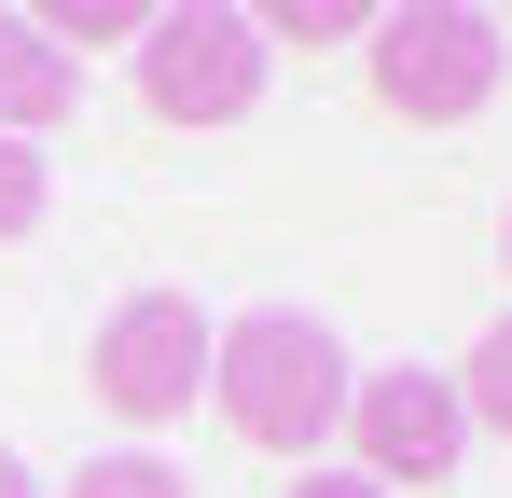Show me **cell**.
Wrapping results in <instances>:
<instances>
[{"label": "cell", "mask_w": 512, "mask_h": 498, "mask_svg": "<svg viewBox=\"0 0 512 498\" xmlns=\"http://www.w3.org/2000/svg\"><path fill=\"white\" fill-rule=\"evenodd\" d=\"M70 498H194L167 471V457H139V443H125V457H84V471H70Z\"/></svg>", "instance_id": "11"}, {"label": "cell", "mask_w": 512, "mask_h": 498, "mask_svg": "<svg viewBox=\"0 0 512 498\" xmlns=\"http://www.w3.org/2000/svg\"><path fill=\"white\" fill-rule=\"evenodd\" d=\"M457 415H471V429H512V319L471 346V374H457Z\"/></svg>", "instance_id": "10"}, {"label": "cell", "mask_w": 512, "mask_h": 498, "mask_svg": "<svg viewBox=\"0 0 512 498\" xmlns=\"http://www.w3.org/2000/svg\"><path fill=\"white\" fill-rule=\"evenodd\" d=\"M42 208H56V180H42V139H0V249L42 236Z\"/></svg>", "instance_id": "9"}, {"label": "cell", "mask_w": 512, "mask_h": 498, "mask_svg": "<svg viewBox=\"0 0 512 498\" xmlns=\"http://www.w3.org/2000/svg\"><path fill=\"white\" fill-rule=\"evenodd\" d=\"M84 111V56H56L28 14H0V139H42Z\"/></svg>", "instance_id": "6"}, {"label": "cell", "mask_w": 512, "mask_h": 498, "mask_svg": "<svg viewBox=\"0 0 512 498\" xmlns=\"http://www.w3.org/2000/svg\"><path fill=\"white\" fill-rule=\"evenodd\" d=\"M208 402L236 415L263 457H319L333 415H346V346L305 305H250V319L208 332Z\"/></svg>", "instance_id": "1"}, {"label": "cell", "mask_w": 512, "mask_h": 498, "mask_svg": "<svg viewBox=\"0 0 512 498\" xmlns=\"http://www.w3.org/2000/svg\"><path fill=\"white\" fill-rule=\"evenodd\" d=\"M0 498H42V485H28V457H14V443H0Z\"/></svg>", "instance_id": "13"}, {"label": "cell", "mask_w": 512, "mask_h": 498, "mask_svg": "<svg viewBox=\"0 0 512 498\" xmlns=\"http://www.w3.org/2000/svg\"><path fill=\"white\" fill-rule=\"evenodd\" d=\"M236 14H250L263 42H305V56H319V42H360L388 0H236Z\"/></svg>", "instance_id": "8"}, {"label": "cell", "mask_w": 512, "mask_h": 498, "mask_svg": "<svg viewBox=\"0 0 512 498\" xmlns=\"http://www.w3.org/2000/svg\"><path fill=\"white\" fill-rule=\"evenodd\" d=\"M333 429H346V457H360V485H443V471H457V443H471V415H457V374H429V360H388V374H360Z\"/></svg>", "instance_id": "5"}, {"label": "cell", "mask_w": 512, "mask_h": 498, "mask_svg": "<svg viewBox=\"0 0 512 498\" xmlns=\"http://www.w3.org/2000/svg\"><path fill=\"white\" fill-rule=\"evenodd\" d=\"M14 14H28V28H42L56 56H97V42H139V28H153L167 0H14Z\"/></svg>", "instance_id": "7"}, {"label": "cell", "mask_w": 512, "mask_h": 498, "mask_svg": "<svg viewBox=\"0 0 512 498\" xmlns=\"http://www.w3.org/2000/svg\"><path fill=\"white\" fill-rule=\"evenodd\" d=\"M263 42L236 0H167L153 28H139V97H153V125H250L263 111Z\"/></svg>", "instance_id": "3"}, {"label": "cell", "mask_w": 512, "mask_h": 498, "mask_svg": "<svg viewBox=\"0 0 512 498\" xmlns=\"http://www.w3.org/2000/svg\"><path fill=\"white\" fill-rule=\"evenodd\" d=\"M499 263H512V222H499Z\"/></svg>", "instance_id": "15"}, {"label": "cell", "mask_w": 512, "mask_h": 498, "mask_svg": "<svg viewBox=\"0 0 512 498\" xmlns=\"http://www.w3.org/2000/svg\"><path fill=\"white\" fill-rule=\"evenodd\" d=\"M208 305L194 291H125L111 319H97V346H84V388L125 429H167V415H194V388H208Z\"/></svg>", "instance_id": "4"}, {"label": "cell", "mask_w": 512, "mask_h": 498, "mask_svg": "<svg viewBox=\"0 0 512 498\" xmlns=\"http://www.w3.org/2000/svg\"><path fill=\"white\" fill-rule=\"evenodd\" d=\"M471 14H512V0H471Z\"/></svg>", "instance_id": "14"}, {"label": "cell", "mask_w": 512, "mask_h": 498, "mask_svg": "<svg viewBox=\"0 0 512 498\" xmlns=\"http://www.w3.org/2000/svg\"><path fill=\"white\" fill-rule=\"evenodd\" d=\"M277 498H388V485H360V471H291Z\"/></svg>", "instance_id": "12"}, {"label": "cell", "mask_w": 512, "mask_h": 498, "mask_svg": "<svg viewBox=\"0 0 512 498\" xmlns=\"http://www.w3.org/2000/svg\"><path fill=\"white\" fill-rule=\"evenodd\" d=\"M499 28L471 14V0H402V14H374L360 28V83H374V111L388 125H471L485 97H499Z\"/></svg>", "instance_id": "2"}]
</instances>
